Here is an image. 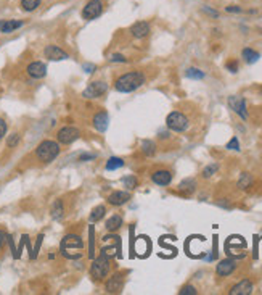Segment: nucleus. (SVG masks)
<instances>
[{"label": "nucleus", "mask_w": 262, "mask_h": 295, "mask_svg": "<svg viewBox=\"0 0 262 295\" xmlns=\"http://www.w3.org/2000/svg\"><path fill=\"white\" fill-rule=\"evenodd\" d=\"M103 13V2L102 0H89L82 8V19L85 21H92V19L98 18Z\"/></svg>", "instance_id": "6"}, {"label": "nucleus", "mask_w": 262, "mask_h": 295, "mask_svg": "<svg viewBox=\"0 0 262 295\" xmlns=\"http://www.w3.org/2000/svg\"><path fill=\"white\" fill-rule=\"evenodd\" d=\"M105 214H107V208H105V205H98V207H95L92 210V213H90L89 219L92 223H98L100 219L105 218Z\"/></svg>", "instance_id": "24"}, {"label": "nucleus", "mask_w": 262, "mask_h": 295, "mask_svg": "<svg viewBox=\"0 0 262 295\" xmlns=\"http://www.w3.org/2000/svg\"><path fill=\"white\" fill-rule=\"evenodd\" d=\"M142 153L145 155V157H153V155L156 153V144L153 141H143L142 142Z\"/></svg>", "instance_id": "27"}, {"label": "nucleus", "mask_w": 262, "mask_h": 295, "mask_svg": "<svg viewBox=\"0 0 262 295\" xmlns=\"http://www.w3.org/2000/svg\"><path fill=\"white\" fill-rule=\"evenodd\" d=\"M19 141H21V136H19L18 132L10 134L8 139H7V147H8V148H15V147H18Z\"/></svg>", "instance_id": "31"}, {"label": "nucleus", "mask_w": 262, "mask_h": 295, "mask_svg": "<svg viewBox=\"0 0 262 295\" xmlns=\"http://www.w3.org/2000/svg\"><path fill=\"white\" fill-rule=\"evenodd\" d=\"M7 241H8L7 232H5V231H2V229H0V252H2V248H3L5 242H7Z\"/></svg>", "instance_id": "41"}, {"label": "nucleus", "mask_w": 262, "mask_h": 295, "mask_svg": "<svg viewBox=\"0 0 262 295\" xmlns=\"http://www.w3.org/2000/svg\"><path fill=\"white\" fill-rule=\"evenodd\" d=\"M201 10H203V13L209 15V16H213V18H219V12H217V10H213V8H209L208 5H204V7L201 8Z\"/></svg>", "instance_id": "37"}, {"label": "nucleus", "mask_w": 262, "mask_h": 295, "mask_svg": "<svg viewBox=\"0 0 262 295\" xmlns=\"http://www.w3.org/2000/svg\"><path fill=\"white\" fill-rule=\"evenodd\" d=\"M108 92V84L105 81H92L87 87L84 89L82 97L84 98H100Z\"/></svg>", "instance_id": "8"}, {"label": "nucleus", "mask_w": 262, "mask_h": 295, "mask_svg": "<svg viewBox=\"0 0 262 295\" xmlns=\"http://www.w3.org/2000/svg\"><path fill=\"white\" fill-rule=\"evenodd\" d=\"M145 84V74L142 71H127L114 81V89L118 92L129 94L140 89Z\"/></svg>", "instance_id": "1"}, {"label": "nucleus", "mask_w": 262, "mask_h": 295, "mask_svg": "<svg viewBox=\"0 0 262 295\" xmlns=\"http://www.w3.org/2000/svg\"><path fill=\"white\" fill-rule=\"evenodd\" d=\"M7 129H8V124L5 121L3 118H0V141L3 139V136L7 134Z\"/></svg>", "instance_id": "38"}, {"label": "nucleus", "mask_w": 262, "mask_h": 295, "mask_svg": "<svg viewBox=\"0 0 262 295\" xmlns=\"http://www.w3.org/2000/svg\"><path fill=\"white\" fill-rule=\"evenodd\" d=\"M44 55L47 60H52V62H62V60H68L69 53L64 52L62 47L55 46V44H50L44 49Z\"/></svg>", "instance_id": "10"}, {"label": "nucleus", "mask_w": 262, "mask_h": 295, "mask_svg": "<svg viewBox=\"0 0 262 295\" xmlns=\"http://www.w3.org/2000/svg\"><path fill=\"white\" fill-rule=\"evenodd\" d=\"M50 213H52V218L53 219H62L63 214H64V205H63V200H55V203L52 205V210H50Z\"/></svg>", "instance_id": "23"}, {"label": "nucleus", "mask_w": 262, "mask_h": 295, "mask_svg": "<svg viewBox=\"0 0 262 295\" xmlns=\"http://www.w3.org/2000/svg\"><path fill=\"white\" fill-rule=\"evenodd\" d=\"M95 158H97L95 153H84L79 157V162H90V160H95Z\"/></svg>", "instance_id": "40"}, {"label": "nucleus", "mask_w": 262, "mask_h": 295, "mask_svg": "<svg viewBox=\"0 0 262 295\" xmlns=\"http://www.w3.org/2000/svg\"><path fill=\"white\" fill-rule=\"evenodd\" d=\"M108 123H109V118H108V113L105 110H100L98 113H95L93 116V128L97 129L98 132H105L108 129Z\"/></svg>", "instance_id": "19"}, {"label": "nucleus", "mask_w": 262, "mask_h": 295, "mask_svg": "<svg viewBox=\"0 0 262 295\" xmlns=\"http://www.w3.org/2000/svg\"><path fill=\"white\" fill-rule=\"evenodd\" d=\"M241 58H243L248 65H253V63H256V62H258V60L261 58V55L256 52V50L246 47V49L241 50Z\"/></svg>", "instance_id": "22"}, {"label": "nucleus", "mask_w": 262, "mask_h": 295, "mask_svg": "<svg viewBox=\"0 0 262 295\" xmlns=\"http://www.w3.org/2000/svg\"><path fill=\"white\" fill-rule=\"evenodd\" d=\"M26 73L31 76L32 79H42L47 76V65L42 62H32L28 65Z\"/></svg>", "instance_id": "16"}, {"label": "nucleus", "mask_w": 262, "mask_h": 295, "mask_svg": "<svg viewBox=\"0 0 262 295\" xmlns=\"http://www.w3.org/2000/svg\"><path fill=\"white\" fill-rule=\"evenodd\" d=\"M129 33H130V36H132L134 39H145V37H148L150 36V33H151V26H150V23L147 21H137V23H134L132 26L129 28Z\"/></svg>", "instance_id": "13"}, {"label": "nucleus", "mask_w": 262, "mask_h": 295, "mask_svg": "<svg viewBox=\"0 0 262 295\" xmlns=\"http://www.w3.org/2000/svg\"><path fill=\"white\" fill-rule=\"evenodd\" d=\"M84 69H87V73H93L95 71V66H93V65H84Z\"/></svg>", "instance_id": "42"}, {"label": "nucleus", "mask_w": 262, "mask_h": 295, "mask_svg": "<svg viewBox=\"0 0 262 295\" xmlns=\"http://www.w3.org/2000/svg\"><path fill=\"white\" fill-rule=\"evenodd\" d=\"M151 181H153L156 186L166 187L172 182V173L166 168H159V169H156V171L151 173Z\"/></svg>", "instance_id": "11"}, {"label": "nucleus", "mask_w": 262, "mask_h": 295, "mask_svg": "<svg viewBox=\"0 0 262 295\" xmlns=\"http://www.w3.org/2000/svg\"><path fill=\"white\" fill-rule=\"evenodd\" d=\"M123 186L127 189V191H134V189L139 186L137 176H134V174H127V176H124L123 178Z\"/></svg>", "instance_id": "25"}, {"label": "nucleus", "mask_w": 262, "mask_h": 295, "mask_svg": "<svg viewBox=\"0 0 262 295\" xmlns=\"http://www.w3.org/2000/svg\"><path fill=\"white\" fill-rule=\"evenodd\" d=\"M217 169H219V164L217 163H211V164H208V166H206L204 169H203V178H211L213 176V174H216L217 173Z\"/></svg>", "instance_id": "32"}, {"label": "nucleus", "mask_w": 262, "mask_h": 295, "mask_svg": "<svg viewBox=\"0 0 262 295\" xmlns=\"http://www.w3.org/2000/svg\"><path fill=\"white\" fill-rule=\"evenodd\" d=\"M40 2L42 0H21V8L24 12H34V10H37L40 7Z\"/></svg>", "instance_id": "28"}, {"label": "nucleus", "mask_w": 262, "mask_h": 295, "mask_svg": "<svg viewBox=\"0 0 262 295\" xmlns=\"http://www.w3.org/2000/svg\"><path fill=\"white\" fill-rule=\"evenodd\" d=\"M225 12H229V13H241V12H243V8L238 7V5H229V7H225Z\"/></svg>", "instance_id": "39"}, {"label": "nucleus", "mask_w": 262, "mask_h": 295, "mask_svg": "<svg viewBox=\"0 0 262 295\" xmlns=\"http://www.w3.org/2000/svg\"><path fill=\"white\" fill-rule=\"evenodd\" d=\"M227 148L229 150H236L240 152V142H238V137H231V141L227 144Z\"/></svg>", "instance_id": "35"}, {"label": "nucleus", "mask_w": 262, "mask_h": 295, "mask_svg": "<svg viewBox=\"0 0 262 295\" xmlns=\"http://www.w3.org/2000/svg\"><path fill=\"white\" fill-rule=\"evenodd\" d=\"M195 294H196V289L193 286H184L179 292V295H195Z\"/></svg>", "instance_id": "36"}, {"label": "nucleus", "mask_w": 262, "mask_h": 295, "mask_svg": "<svg viewBox=\"0 0 262 295\" xmlns=\"http://www.w3.org/2000/svg\"><path fill=\"white\" fill-rule=\"evenodd\" d=\"M109 62H111V63H125V62H127V58H125L124 55H121V53H113L111 57H109Z\"/></svg>", "instance_id": "34"}, {"label": "nucleus", "mask_w": 262, "mask_h": 295, "mask_svg": "<svg viewBox=\"0 0 262 295\" xmlns=\"http://www.w3.org/2000/svg\"><path fill=\"white\" fill-rule=\"evenodd\" d=\"M124 160L119 157H111L107 162V171H114V169H119L124 166Z\"/></svg>", "instance_id": "26"}, {"label": "nucleus", "mask_w": 262, "mask_h": 295, "mask_svg": "<svg viewBox=\"0 0 262 295\" xmlns=\"http://www.w3.org/2000/svg\"><path fill=\"white\" fill-rule=\"evenodd\" d=\"M253 186V176L249 173H243L238 179V187L240 189H249Z\"/></svg>", "instance_id": "29"}, {"label": "nucleus", "mask_w": 262, "mask_h": 295, "mask_svg": "<svg viewBox=\"0 0 262 295\" xmlns=\"http://www.w3.org/2000/svg\"><path fill=\"white\" fill-rule=\"evenodd\" d=\"M235 269H236L235 258H225L222 262L217 263V266H216V274H217L219 278H227V276H230V274H233Z\"/></svg>", "instance_id": "14"}, {"label": "nucleus", "mask_w": 262, "mask_h": 295, "mask_svg": "<svg viewBox=\"0 0 262 295\" xmlns=\"http://www.w3.org/2000/svg\"><path fill=\"white\" fill-rule=\"evenodd\" d=\"M130 200V192L129 191H113L107 197V202L111 207H123Z\"/></svg>", "instance_id": "15"}, {"label": "nucleus", "mask_w": 262, "mask_h": 295, "mask_svg": "<svg viewBox=\"0 0 262 295\" xmlns=\"http://www.w3.org/2000/svg\"><path fill=\"white\" fill-rule=\"evenodd\" d=\"M185 74H187L188 79H203L206 76L204 71H201V69H198V68H188Z\"/></svg>", "instance_id": "30"}, {"label": "nucleus", "mask_w": 262, "mask_h": 295, "mask_svg": "<svg viewBox=\"0 0 262 295\" xmlns=\"http://www.w3.org/2000/svg\"><path fill=\"white\" fill-rule=\"evenodd\" d=\"M60 152H62V147L57 141H50V139H45L36 147V152H34V157L37 158V162L48 164L52 163L53 160L58 158Z\"/></svg>", "instance_id": "2"}, {"label": "nucleus", "mask_w": 262, "mask_h": 295, "mask_svg": "<svg viewBox=\"0 0 262 295\" xmlns=\"http://www.w3.org/2000/svg\"><path fill=\"white\" fill-rule=\"evenodd\" d=\"M253 282L249 281V279H243V281H240L238 284H235L233 287L230 289V294L231 295H249L253 294Z\"/></svg>", "instance_id": "18"}, {"label": "nucleus", "mask_w": 262, "mask_h": 295, "mask_svg": "<svg viewBox=\"0 0 262 295\" xmlns=\"http://www.w3.org/2000/svg\"><path fill=\"white\" fill-rule=\"evenodd\" d=\"M166 126H168L169 131L174 132H185L190 126V121L187 118V115H184L182 112H170L166 118Z\"/></svg>", "instance_id": "4"}, {"label": "nucleus", "mask_w": 262, "mask_h": 295, "mask_svg": "<svg viewBox=\"0 0 262 295\" xmlns=\"http://www.w3.org/2000/svg\"><path fill=\"white\" fill-rule=\"evenodd\" d=\"M225 68H227V71H230V73H238V62L236 60H229V62L225 63Z\"/></svg>", "instance_id": "33"}, {"label": "nucleus", "mask_w": 262, "mask_h": 295, "mask_svg": "<svg viewBox=\"0 0 262 295\" xmlns=\"http://www.w3.org/2000/svg\"><path fill=\"white\" fill-rule=\"evenodd\" d=\"M109 269H111V262H109L105 248L100 252V255L93 260L92 266H90V276H92L95 281H103L109 276Z\"/></svg>", "instance_id": "3"}, {"label": "nucleus", "mask_w": 262, "mask_h": 295, "mask_svg": "<svg viewBox=\"0 0 262 295\" xmlns=\"http://www.w3.org/2000/svg\"><path fill=\"white\" fill-rule=\"evenodd\" d=\"M79 137H80L79 129L74 126H64L57 132V142L60 146H69V144L77 141Z\"/></svg>", "instance_id": "7"}, {"label": "nucleus", "mask_w": 262, "mask_h": 295, "mask_svg": "<svg viewBox=\"0 0 262 295\" xmlns=\"http://www.w3.org/2000/svg\"><path fill=\"white\" fill-rule=\"evenodd\" d=\"M21 26H24L23 19H0V33L3 34H12Z\"/></svg>", "instance_id": "17"}, {"label": "nucleus", "mask_w": 262, "mask_h": 295, "mask_svg": "<svg viewBox=\"0 0 262 295\" xmlns=\"http://www.w3.org/2000/svg\"><path fill=\"white\" fill-rule=\"evenodd\" d=\"M124 287V274L123 273H114L111 278L107 279L105 282V291L108 294H119Z\"/></svg>", "instance_id": "9"}, {"label": "nucleus", "mask_w": 262, "mask_h": 295, "mask_svg": "<svg viewBox=\"0 0 262 295\" xmlns=\"http://www.w3.org/2000/svg\"><path fill=\"white\" fill-rule=\"evenodd\" d=\"M123 224H124L123 216H121V214H113V216L107 221V224H105V228H107L108 232H116V231H119Z\"/></svg>", "instance_id": "21"}, {"label": "nucleus", "mask_w": 262, "mask_h": 295, "mask_svg": "<svg viewBox=\"0 0 262 295\" xmlns=\"http://www.w3.org/2000/svg\"><path fill=\"white\" fill-rule=\"evenodd\" d=\"M229 105L241 119H248V110H246V100L238 96L229 97Z\"/></svg>", "instance_id": "12"}, {"label": "nucleus", "mask_w": 262, "mask_h": 295, "mask_svg": "<svg viewBox=\"0 0 262 295\" xmlns=\"http://www.w3.org/2000/svg\"><path fill=\"white\" fill-rule=\"evenodd\" d=\"M84 248V242L77 234H68L62 239V244H60V252H62L63 257H68L71 250H80Z\"/></svg>", "instance_id": "5"}, {"label": "nucleus", "mask_w": 262, "mask_h": 295, "mask_svg": "<svg viewBox=\"0 0 262 295\" xmlns=\"http://www.w3.org/2000/svg\"><path fill=\"white\" fill-rule=\"evenodd\" d=\"M195 189H196V181L193 178L184 179V181L179 184V192L182 194V196H185V197L191 196V194L195 192Z\"/></svg>", "instance_id": "20"}]
</instances>
